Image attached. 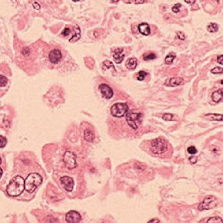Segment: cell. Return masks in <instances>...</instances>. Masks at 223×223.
<instances>
[{
	"label": "cell",
	"instance_id": "obj_29",
	"mask_svg": "<svg viewBox=\"0 0 223 223\" xmlns=\"http://www.w3.org/2000/svg\"><path fill=\"white\" fill-rule=\"evenodd\" d=\"M182 6V5L180 3H177L172 7V11L174 13H178L180 10V7Z\"/></svg>",
	"mask_w": 223,
	"mask_h": 223
},
{
	"label": "cell",
	"instance_id": "obj_36",
	"mask_svg": "<svg viewBox=\"0 0 223 223\" xmlns=\"http://www.w3.org/2000/svg\"><path fill=\"white\" fill-rule=\"evenodd\" d=\"M185 2L187 3H188V4L193 5V4H194L196 2V1H186Z\"/></svg>",
	"mask_w": 223,
	"mask_h": 223
},
{
	"label": "cell",
	"instance_id": "obj_37",
	"mask_svg": "<svg viewBox=\"0 0 223 223\" xmlns=\"http://www.w3.org/2000/svg\"><path fill=\"white\" fill-rule=\"evenodd\" d=\"M2 175H3V170H2V169L0 168V178H1V177L2 176Z\"/></svg>",
	"mask_w": 223,
	"mask_h": 223
},
{
	"label": "cell",
	"instance_id": "obj_12",
	"mask_svg": "<svg viewBox=\"0 0 223 223\" xmlns=\"http://www.w3.org/2000/svg\"><path fill=\"white\" fill-rule=\"evenodd\" d=\"M184 79L181 77H173L168 79L165 83V85L170 87H176L182 85L184 84Z\"/></svg>",
	"mask_w": 223,
	"mask_h": 223
},
{
	"label": "cell",
	"instance_id": "obj_17",
	"mask_svg": "<svg viewBox=\"0 0 223 223\" xmlns=\"http://www.w3.org/2000/svg\"><path fill=\"white\" fill-rule=\"evenodd\" d=\"M205 117L212 121H222V115L221 114H216V113H209L205 115Z\"/></svg>",
	"mask_w": 223,
	"mask_h": 223
},
{
	"label": "cell",
	"instance_id": "obj_25",
	"mask_svg": "<svg viewBox=\"0 0 223 223\" xmlns=\"http://www.w3.org/2000/svg\"><path fill=\"white\" fill-rule=\"evenodd\" d=\"M6 138L2 135H0V148H3L6 145Z\"/></svg>",
	"mask_w": 223,
	"mask_h": 223
},
{
	"label": "cell",
	"instance_id": "obj_2",
	"mask_svg": "<svg viewBox=\"0 0 223 223\" xmlns=\"http://www.w3.org/2000/svg\"><path fill=\"white\" fill-rule=\"evenodd\" d=\"M42 182V177L37 173H30L24 180V188L29 193H32Z\"/></svg>",
	"mask_w": 223,
	"mask_h": 223
},
{
	"label": "cell",
	"instance_id": "obj_32",
	"mask_svg": "<svg viewBox=\"0 0 223 223\" xmlns=\"http://www.w3.org/2000/svg\"><path fill=\"white\" fill-rule=\"evenodd\" d=\"M217 62L221 65L223 64V56L222 55H221L217 57Z\"/></svg>",
	"mask_w": 223,
	"mask_h": 223
},
{
	"label": "cell",
	"instance_id": "obj_21",
	"mask_svg": "<svg viewBox=\"0 0 223 223\" xmlns=\"http://www.w3.org/2000/svg\"><path fill=\"white\" fill-rule=\"evenodd\" d=\"M208 223H222V220L219 217H213L210 218L208 221H207Z\"/></svg>",
	"mask_w": 223,
	"mask_h": 223
},
{
	"label": "cell",
	"instance_id": "obj_35",
	"mask_svg": "<svg viewBox=\"0 0 223 223\" xmlns=\"http://www.w3.org/2000/svg\"><path fill=\"white\" fill-rule=\"evenodd\" d=\"M159 222L160 221L157 219H152L149 221V222Z\"/></svg>",
	"mask_w": 223,
	"mask_h": 223
},
{
	"label": "cell",
	"instance_id": "obj_27",
	"mask_svg": "<svg viewBox=\"0 0 223 223\" xmlns=\"http://www.w3.org/2000/svg\"><path fill=\"white\" fill-rule=\"evenodd\" d=\"M211 72L214 74H221L223 72V69L221 67H216L212 69Z\"/></svg>",
	"mask_w": 223,
	"mask_h": 223
},
{
	"label": "cell",
	"instance_id": "obj_4",
	"mask_svg": "<svg viewBox=\"0 0 223 223\" xmlns=\"http://www.w3.org/2000/svg\"><path fill=\"white\" fill-rule=\"evenodd\" d=\"M126 119L128 125L133 129H136L141 123L142 113L129 111L126 113Z\"/></svg>",
	"mask_w": 223,
	"mask_h": 223
},
{
	"label": "cell",
	"instance_id": "obj_19",
	"mask_svg": "<svg viewBox=\"0 0 223 223\" xmlns=\"http://www.w3.org/2000/svg\"><path fill=\"white\" fill-rule=\"evenodd\" d=\"M176 58V54L174 52H170V54H168V56L166 57L165 61V63L168 65H170V64H172L173 63V60L175 59Z\"/></svg>",
	"mask_w": 223,
	"mask_h": 223
},
{
	"label": "cell",
	"instance_id": "obj_18",
	"mask_svg": "<svg viewBox=\"0 0 223 223\" xmlns=\"http://www.w3.org/2000/svg\"><path fill=\"white\" fill-rule=\"evenodd\" d=\"M84 138H85V140L86 141L92 142L95 138V135L91 131L87 129L85 131V132H84Z\"/></svg>",
	"mask_w": 223,
	"mask_h": 223
},
{
	"label": "cell",
	"instance_id": "obj_16",
	"mask_svg": "<svg viewBox=\"0 0 223 223\" xmlns=\"http://www.w3.org/2000/svg\"><path fill=\"white\" fill-rule=\"evenodd\" d=\"M126 68L129 70H135L137 66V60L135 58H129L126 63Z\"/></svg>",
	"mask_w": 223,
	"mask_h": 223
},
{
	"label": "cell",
	"instance_id": "obj_3",
	"mask_svg": "<svg viewBox=\"0 0 223 223\" xmlns=\"http://www.w3.org/2000/svg\"><path fill=\"white\" fill-rule=\"evenodd\" d=\"M150 148L152 153L156 154H161L167 151L168 145L165 140L159 138L152 141Z\"/></svg>",
	"mask_w": 223,
	"mask_h": 223
},
{
	"label": "cell",
	"instance_id": "obj_30",
	"mask_svg": "<svg viewBox=\"0 0 223 223\" xmlns=\"http://www.w3.org/2000/svg\"><path fill=\"white\" fill-rule=\"evenodd\" d=\"M103 65L106 66L107 68H109L110 67H113V63L112 62H110V61H104V62L103 63Z\"/></svg>",
	"mask_w": 223,
	"mask_h": 223
},
{
	"label": "cell",
	"instance_id": "obj_33",
	"mask_svg": "<svg viewBox=\"0 0 223 223\" xmlns=\"http://www.w3.org/2000/svg\"><path fill=\"white\" fill-rule=\"evenodd\" d=\"M69 33H70V29L65 28L63 31V35H64L65 36H67L69 34Z\"/></svg>",
	"mask_w": 223,
	"mask_h": 223
},
{
	"label": "cell",
	"instance_id": "obj_38",
	"mask_svg": "<svg viewBox=\"0 0 223 223\" xmlns=\"http://www.w3.org/2000/svg\"><path fill=\"white\" fill-rule=\"evenodd\" d=\"M1 163H2V159H1V158H0V164Z\"/></svg>",
	"mask_w": 223,
	"mask_h": 223
},
{
	"label": "cell",
	"instance_id": "obj_5",
	"mask_svg": "<svg viewBox=\"0 0 223 223\" xmlns=\"http://www.w3.org/2000/svg\"><path fill=\"white\" fill-rule=\"evenodd\" d=\"M218 204V200L216 197L213 196H206L203 202L199 205L198 210L199 211L206 210L214 209Z\"/></svg>",
	"mask_w": 223,
	"mask_h": 223
},
{
	"label": "cell",
	"instance_id": "obj_1",
	"mask_svg": "<svg viewBox=\"0 0 223 223\" xmlns=\"http://www.w3.org/2000/svg\"><path fill=\"white\" fill-rule=\"evenodd\" d=\"M24 180L21 176L17 175L10 182L6 188L8 195L15 197L19 196L24 189Z\"/></svg>",
	"mask_w": 223,
	"mask_h": 223
},
{
	"label": "cell",
	"instance_id": "obj_7",
	"mask_svg": "<svg viewBox=\"0 0 223 223\" xmlns=\"http://www.w3.org/2000/svg\"><path fill=\"white\" fill-rule=\"evenodd\" d=\"M63 161L66 167L69 170H72V169L77 166L76 156L72 152L66 151L65 153Z\"/></svg>",
	"mask_w": 223,
	"mask_h": 223
},
{
	"label": "cell",
	"instance_id": "obj_6",
	"mask_svg": "<svg viewBox=\"0 0 223 223\" xmlns=\"http://www.w3.org/2000/svg\"><path fill=\"white\" fill-rule=\"evenodd\" d=\"M128 106L125 103H118L112 105L110 109L111 114L115 117H122L128 112Z\"/></svg>",
	"mask_w": 223,
	"mask_h": 223
},
{
	"label": "cell",
	"instance_id": "obj_20",
	"mask_svg": "<svg viewBox=\"0 0 223 223\" xmlns=\"http://www.w3.org/2000/svg\"><path fill=\"white\" fill-rule=\"evenodd\" d=\"M218 29H219L218 24L214 22L210 23V24L208 26V27H207V29H208L209 32L210 33H215L217 32Z\"/></svg>",
	"mask_w": 223,
	"mask_h": 223
},
{
	"label": "cell",
	"instance_id": "obj_8",
	"mask_svg": "<svg viewBox=\"0 0 223 223\" xmlns=\"http://www.w3.org/2000/svg\"><path fill=\"white\" fill-rule=\"evenodd\" d=\"M60 182L67 191L70 192L73 190L74 187V181L72 178L68 176H65L60 179Z\"/></svg>",
	"mask_w": 223,
	"mask_h": 223
},
{
	"label": "cell",
	"instance_id": "obj_10",
	"mask_svg": "<svg viewBox=\"0 0 223 223\" xmlns=\"http://www.w3.org/2000/svg\"><path fill=\"white\" fill-rule=\"evenodd\" d=\"M99 89L101 91V93L103 96L107 99H109L112 98L113 95V90L105 84H102L99 87Z\"/></svg>",
	"mask_w": 223,
	"mask_h": 223
},
{
	"label": "cell",
	"instance_id": "obj_34",
	"mask_svg": "<svg viewBox=\"0 0 223 223\" xmlns=\"http://www.w3.org/2000/svg\"><path fill=\"white\" fill-rule=\"evenodd\" d=\"M133 2L136 4H142V3H145V1H138H138H133Z\"/></svg>",
	"mask_w": 223,
	"mask_h": 223
},
{
	"label": "cell",
	"instance_id": "obj_13",
	"mask_svg": "<svg viewBox=\"0 0 223 223\" xmlns=\"http://www.w3.org/2000/svg\"><path fill=\"white\" fill-rule=\"evenodd\" d=\"M123 49L122 48H117L113 50V57L115 61V63L119 64L121 63L122 61L125 58V55L122 54Z\"/></svg>",
	"mask_w": 223,
	"mask_h": 223
},
{
	"label": "cell",
	"instance_id": "obj_28",
	"mask_svg": "<svg viewBox=\"0 0 223 223\" xmlns=\"http://www.w3.org/2000/svg\"><path fill=\"white\" fill-rule=\"evenodd\" d=\"M187 151L191 154H195L197 153V149L195 146H190V147L188 148Z\"/></svg>",
	"mask_w": 223,
	"mask_h": 223
},
{
	"label": "cell",
	"instance_id": "obj_14",
	"mask_svg": "<svg viewBox=\"0 0 223 223\" xmlns=\"http://www.w3.org/2000/svg\"><path fill=\"white\" fill-rule=\"evenodd\" d=\"M138 30L141 34L145 35V36H148L151 33V29L149 27V25L147 23H142L139 26H138Z\"/></svg>",
	"mask_w": 223,
	"mask_h": 223
},
{
	"label": "cell",
	"instance_id": "obj_31",
	"mask_svg": "<svg viewBox=\"0 0 223 223\" xmlns=\"http://www.w3.org/2000/svg\"><path fill=\"white\" fill-rule=\"evenodd\" d=\"M177 36H178V37H179V38L180 40H185L186 36H185V35H184V34L183 32H179L177 33Z\"/></svg>",
	"mask_w": 223,
	"mask_h": 223
},
{
	"label": "cell",
	"instance_id": "obj_11",
	"mask_svg": "<svg viewBox=\"0 0 223 223\" xmlns=\"http://www.w3.org/2000/svg\"><path fill=\"white\" fill-rule=\"evenodd\" d=\"M61 58H62V54H61V51L58 49L51 50L49 53V58L52 63H58L61 60Z\"/></svg>",
	"mask_w": 223,
	"mask_h": 223
},
{
	"label": "cell",
	"instance_id": "obj_9",
	"mask_svg": "<svg viewBox=\"0 0 223 223\" xmlns=\"http://www.w3.org/2000/svg\"><path fill=\"white\" fill-rule=\"evenodd\" d=\"M66 220L69 223H76L81 220V216L78 212L70 211L66 214Z\"/></svg>",
	"mask_w": 223,
	"mask_h": 223
},
{
	"label": "cell",
	"instance_id": "obj_15",
	"mask_svg": "<svg viewBox=\"0 0 223 223\" xmlns=\"http://www.w3.org/2000/svg\"><path fill=\"white\" fill-rule=\"evenodd\" d=\"M212 99L213 102L216 103L220 102L222 99V89H219L212 93Z\"/></svg>",
	"mask_w": 223,
	"mask_h": 223
},
{
	"label": "cell",
	"instance_id": "obj_22",
	"mask_svg": "<svg viewBox=\"0 0 223 223\" xmlns=\"http://www.w3.org/2000/svg\"><path fill=\"white\" fill-rule=\"evenodd\" d=\"M8 82V79L5 76L0 75V87L5 86Z\"/></svg>",
	"mask_w": 223,
	"mask_h": 223
},
{
	"label": "cell",
	"instance_id": "obj_24",
	"mask_svg": "<svg viewBox=\"0 0 223 223\" xmlns=\"http://www.w3.org/2000/svg\"><path fill=\"white\" fill-rule=\"evenodd\" d=\"M147 73H146L145 72L140 71L139 72H138V76L137 77V79L139 81H142L145 79V77L147 76Z\"/></svg>",
	"mask_w": 223,
	"mask_h": 223
},
{
	"label": "cell",
	"instance_id": "obj_23",
	"mask_svg": "<svg viewBox=\"0 0 223 223\" xmlns=\"http://www.w3.org/2000/svg\"><path fill=\"white\" fill-rule=\"evenodd\" d=\"M156 54L154 53H151L149 54H145L143 56V59L145 61H147V60H152L156 59Z\"/></svg>",
	"mask_w": 223,
	"mask_h": 223
},
{
	"label": "cell",
	"instance_id": "obj_26",
	"mask_svg": "<svg viewBox=\"0 0 223 223\" xmlns=\"http://www.w3.org/2000/svg\"><path fill=\"white\" fill-rule=\"evenodd\" d=\"M173 115L171 113H165L163 116V119L166 121H170L173 120Z\"/></svg>",
	"mask_w": 223,
	"mask_h": 223
}]
</instances>
